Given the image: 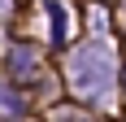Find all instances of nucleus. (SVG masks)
<instances>
[{"mask_svg": "<svg viewBox=\"0 0 126 122\" xmlns=\"http://www.w3.org/2000/svg\"><path fill=\"white\" fill-rule=\"evenodd\" d=\"M113 79V52L109 44H83V48L70 57V83H74L78 96H100Z\"/></svg>", "mask_w": 126, "mask_h": 122, "instance_id": "1", "label": "nucleus"}, {"mask_svg": "<svg viewBox=\"0 0 126 122\" xmlns=\"http://www.w3.org/2000/svg\"><path fill=\"white\" fill-rule=\"evenodd\" d=\"M9 70L13 74H31V70H35V52L26 48V44H17V48L9 52Z\"/></svg>", "mask_w": 126, "mask_h": 122, "instance_id": "2", "label": "nucleus"}, {"mask_svg": "<svg viewBox=\"0 0 126 122\" xmlns=\"http://www.w3.org/2000/svg\"><path fill=\"white\" fill-rule=\"evenodd\" d=\"M48 18H52V39L61 44L65 39V13H61V4H48Z\"/></svg>", "mask_w": 126, "mask_h": 122, "instance_id": "4", "label": "nucleus"}, {"mask_svg": "<svg viewBox=\"0 0 126 122\" xmlns=\"http://www.w3.org/2000/svg\"><path fill=\"white\" fill-rule=\"evenodd\" d=\"M0 109H4V113H17V109H22V96H17L13 87H4V83H0Z\"/></svg>", "mask_w": 126, "mask_h": 122, "instance_id": "3", "label": "nucleus"}]
</instances>
